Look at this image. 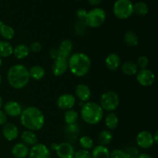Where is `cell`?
<instances>
[{"label":"cell","mask_w":158,"mask_h":158,"mask_svg":"<svg viewBox=\"0 0 158 158\" xmlns=\"http://www.w3.org/2000/svg\"><path fill=\"white\" fill-rule=\"evenodd\" d=\"M20 122L28 131L35 132L43 127L45 117L40 109L35 106H29L22 111L20 114Z\"/></svg>","instance_id":"6da1fadb"},{"label":"cell","mask_w":158,"mask_h":158,"mask_svg":"<svg viewBox=\"0 0 158 158\" xmlns=\"http://www.w3.org/2000/svg\"><path fill=\"white\" fill-rule=\"evenodd\" d=\"M7 80L9 85L14 89H23L30 80L29 69L22 64L13 65L8 70Z\"/></svg>","instance_id":"7a4b0ae2"},{"label":"cell","mask_w":158,"mask_h":158,"mask_svg":"<svg viewBox=\"0 0 158 158\" xmlns=\"http://www.w3.org/2000/svg\"><path fill=\"white\" fill-rule=\"evenodd\" d=\"M68 66L74 76L78 77H84L90 69V58L83 52L74 53L68 60Z\"/></svg>","instance_id":"3957f363"},{"label":"cell","mask_w":158,"mask_h":158,"mask_svg":"<svg viewBox=\"0 0 158 158\" xmlns=\"http://www.w3.org/2000/svg\"><path fill=\"white\" fill-rule=\"evenodd\" d=\"M81 117L83 121L89 125L100 123L103 117V110L95 102H87L81 108Z\"/></svg>","instance_id":"277c9868"},{"label":"cell","mask_w":158,"mask_h":158,"mask_svg":"<svg viewBox=\"0 0 158 158\" xmlns=\"http://www.w3.org/2000/svg\"><path fill=\"white\" fill-rule=\"evenodd\" d=\"M114 15L120 19H127L134 14V4L131 0H117L113 7Z\"/></svg>","instance_id":"5b68a950"},{"label":"cell","mask_w":158,"mask_h":158,"mask_svg":"<svg viewBox=\"0 0 158 158\" xmlns=\"http://www.w3.org/2000/svg\"><path fill=\"white\" fill-rule=\"evenodd\" d=\"M106 19V12L101 8H95L87 12L84 23L90 28H98L103 24Z\"/></svg>","instance_id":"8992f818"},{"label":"cell","mask_w":158,"mask_h":158,"mask_svg":"<svg viewBox=\"0 0 158 158\" xmlns=\"http://www.w3.org/2000/svg\"><path fill=\"white\" fill-rule=\"evenodd\" d=\"M120 98L117 93L114 91L105 92L100 98V106L103 110L113 112L119 106Z\"/></svg>","instance_id":"52a82bcc"},{"label":"cell","mask_w":158,"mask_h":158,"mask_svg":"<svg viewBox=\"0 0 158 158\" xmlns=\"http://www.w3.org/2000/svg\"><path fill=\"white\" fill-rule=\"evenodd\" d=\"M51 148L56 152L59 158H73L75 154L74 148L67 142H63L60 144L54 143L51 145Z\"/></svg>","instance_id":"ba28073f"},{"label":"cell","mask_w":158,"mask_h":158,"mask_svg":"<svg viewBox=\"0 0 158 158\" xmlns=\"http://www.w3.org/2000/svg\"><path fill=\"white\" fill-rule=\"evenodd\" d=\"M136 75H137V80L139 84L144 87L152 86L155 81V76L151 69H140Z\"/></svg>","instance_id":"9c48e42d"},{"label":"cell","mask_w":158,"mask_h":158,"mask_svg":"<svg viewBox=\"0 0 158 158\" xmlns=\"http://www.w3.org/2000/svg\"><path fill=\"white\" fill-rule=\"evenodd\" d=\"M29 158H51V152L43 143H36L29 149Z\"/></svg>","instance_id":"30bf717a"},{"label":"cell","mask_w":158,"mask_h":158,"mask_svg":"<svg viewBox=\"0 0 158 158\" xmlns=\"http://www.w3.org/2000/svg\"><path fill=\"white\" fill-rule=\"evenodd\" d=\"M136 141L138 147L142 149H149L154 144L152 134L146 131H141L137 134Z\"/></svg>","instance_id":"8fae6325"},{"label":"cell","mask_w":158,"mask_h":158,"mask_svg":"<svg viewBox=\"0 0 158 158\" xmlns=\"http://www.w3.org/2000/svg\"><path fill=\"white\" fill-rule=\"evenodd\" d=\"M68 69H69V66H68L67 59L59 56L53 61L52 71L55 77H61L64 75Z\"/></svg>","instance_id":"7c38bea8"},{"label":"cell","mask_w":158,"mask_h":158,"mask_svg":"<svg viewBox=\"0 0 158 158\" xmlns=\"http://www.w3.org/2000/svg\"><path fill=\"white\" fill-rule=\"evenodd\" d=\"M75 103V97L69 94H63L57 100V106L60 110H68L72 109Z\"/></svg>","instance_id":"4fadbf2b"},{"label":"cell","mask_w":158,"mask_h":158,"mask_svg":"<svg viewBox=\"0 0 158 158\" xmlns=\"http://www.w3.org/2000/svg\"><path fill=\"white\" fill-rule=\"evenodd\" d=\"M22 111H23L22 106L18 102L10 100L5 103L4 112L7 116L11 117H18V116H20Z\"/></svg>","instance_id":"5bb4252c"},{"label":"cell","mask_w":158,"mask_h":158,"mask_svg":"<svg viewBox=\"0 0 158 158\" xmlns=\"http://www.w3.org/2000/svg\"><path fill=\"white\" fill-rule=\"evenodd\" d=\"M2 134L7 140L13 141L18 137L19 129L15 123H7L3 127Z\"/></svg>","instance_id":"9a60e30c"},{"label":"cell","mask_w":158,"mask_h":158,"mask_svg":"<svg viewBox=\"0 0 158 158\" xmlns=\"http://www.w3.org/2000/svg\"><path fill=\"white\" fill-rule=\"evenodd\" d=\"M75 93L77 98L83 103L87 102L91 97L90 89L89 88V86L83 83L77 85L75 89Z\"/></svg>","instance_id":"2e32d148"},{"label":"cell","mask_w":158,"mask_h":158,"mask_svg":"<svg viewBox=\"0 0 158 158\" xmlns=\"http://www.w3.org/2000/svg\"><path fill=\"white\" fill-rule=\"evenodd\" d=\"M29 148L23 143H15L12 148V154L15 158H26L29 156Z\"/></svg>","instance_id":"e0dca14e"},{"label":"cell","mask_w":158,"mask_h":158,"mask_svg":"<svg viewBox=\"0 0 158 158\" xmlns=\"http://www.w3.org/2000/svg\"><path fill=\"white\" fill-rule=\"evenodd\" d=\"M106 66L110 70L115 71L120 67L121 65V61L120 58L117 54L111 53L106 56V60H105Z\"/></svg>","instance_id":"ac0fdd59"},{"label":"cell","mask_w":158,"mask_h":158,"mask_svg":"<svg viewBox=\"0 0 158 158\" xmlns=\"http://www.w3.org/2000/svg\"><path fill=\"white\" fill-rule=\"evenodd\" d=\"M60 56L67 59L69 57L73 49V43L70 40H64L61 43L58 49Z\"/></svg>","instance_id":"d6986e66"},{"label":"cell","mask_w":158,"mask_h":158,"mask_svg":"<svg viewBox=\"0 0 158 158\" xmlns=\"http://www.w3.org/2000/svg\"><path fill=\"white\" fill-rule=\"evenodd\" d=\"M21 139L23 140V143L29 146H34L35 144L38 143V137L35 132L31 131H23L21 135Z\"/></svg>","instance_id":"ffe728a7"},{"label":"cell","mask_w":158,"mask_h":158,"mask_svg":"<svg viewBox=\"0 0 158 158\" xmlns=\"http://www.w3.org/2000/svg\"><path fill=\"white\" fill-rule=\"evenodd\" d=\"M138 66L137 63H134L133 61L128 60V61L124 62L121 65V70L123 74L127 76H134L137 74L138 72Z\"/></svg>","instance_id":"44dd1931"},{"label":"cell","mask_w":158,"mask_h":158,"mask_svg":"<svg viewBox=\"0 0 158 158\" xmlns=\"http://www.w3.org/2000/svg\"><path fill=\"white\" fill-rule=\"evenodd\" d=\"M0 35L6 41L11 40L15 36V30L12 26L0 21Z\"/></svg>","instance_id":"7402d4cb"},{"label":"cell","mask_w":158,"mask_h":158,"mask_svg":"<svg viewBox=\"0 0 158 158\" xmlns=\"http://www.w3.org/2000/svg\"><path fill=\"white\" fill-rule=\"evenodd\" d=\"M29 77L34 80H41L46 75V70L41 66H33L29 70Z\"/></svg>","instance_id":"603a6c76"},{"label":"cell","mask_w":158,"mask_h":158,"mask_svg":"<svg viewBox=\"0 0 158 158\" xmlns=\"http://www.w3.org/2000/svg\"><path fill=\"white\" fill-rule=\"evenodd\" d=\"M91 155L93 158H110V152L106 147L98 145L93 148Z\"/></svg>","instance_id":"cb8c5ba5"},{"label":"cell","mask_w":158,"mask_h":158,"mask_svg":"<svg viewBox=\"0 0 158 158\" xmlns=\"http://www.w3.org/2000/svg\"><path fill=\"white\" fill-rule=\"evenodd\" d=\"M29 46L25 44H19L13 48V55L18 60H23L27 57L29 54Z\"/></svg>","instance_id":"d4e9b609"},{"label":"cell","mask_w":158,"mask_h":158,"mask_svg":"<svg viewBox=\"0 0 158 158\" xmlns=\"http://www.w3.org/2000/svg\"><path fill=\"white\" fill-rule=\"evenodd\" d=\"M13 53V47L10 43L4 40H0V58H6Z\"/></svg>","instance_id":"484cf974"},{"label":"cell","mask_w":158,"mask_h":158,"mask_svg":"<svg viewBox=\"0 0 158 158\" xmlns=\"http://www.w3.org/2000/svg\"><path fill=\"white\" fill-rule=\"evenodd\" d=\"M112 140V133L107 130L101 131L97 137V142L99 143V145H102V146L106 147V145L110 144Z\"/></svg>","instance_id":"4316f807"},{"label":"cell","mask_w":158,"mask_h":158,"mask_svg":"<svg viewBox=\"0 0 158 158\" xmlns=\"http://www.w3.org/2000/svg\"><path fill=\"white\" fill-rule=\"evenodd\" d=\"M123 40H124L125 43L131 47L136 46L138 44L139 42L138 35H137V33L131 30L125 32L124 35H123Z\"/></svg>","instance_id":"83f0119b"},{"label":"cell","mask_w":158,"mask_h":158,"mask_svg":"<svg viewBox=\"0 0 158 158\" xmlns=\"http://www.w3.org/2000/svg\"><path fill=\"white\" fill-rule=\"evenodd\" d=\"M149 8L144 2H137L134 5V13L138 16H145L148 13Z\"/></svg>","instance_id":"f1b7e54d"},{"label":"cell","mask_w":158,"mask_h":158,"mask_svg":"<svg viewBox=\"0 0 158 158\" xmlns=\"http://www.w3.org/2000/svg\"><path fill=\"white\" fill-rule=\"evenodd\" d=\"M119 123V119L114 113L110 112L105 118V124L106 127L110 130H114L117 128Z\"/></svg>","instance_id":"f546056e"},{"label":"cell","mask_w":158,"mask_h":158,"mask_svg":"<svg viewBox=\"0 0 158 158\" xmlns=\"http://www.w3.org/2000/svg\"><path fill=\"white\" fill-rule=\"evenodd\" d=\"M78 113L75 110H68L65 112L64 120L66 124L73 125L75 123H77V120H78Z\"/></svg>","instance_id":"4dcf8cb0"},{"label":"cell","mask_w":158,"mask_h":158,"mask_svg":"<svg viewBox=\"0 0 158 158\" xmlns=\"http://www.w3.org/2000/svg\"><path fill=\"white\" fill-rule=\"evenodd\" d=\"M80 144L83 150L86 151L92 149L94 147V140L88 136H83L80 139Z\"/></svg>","instance_id":"1f68e13d"},{"label":"cell","mask_w":158,"mask_h":158,"mask_svg":"<svg viewBox=\"0 0 158 158\" xmlns=\"http://www.w3.org/2000/svg\"><path fill=\"white\" fill-rule=\"evenodd\" d=\"M137 66L140 68V69H147V67L149 65V60L146 56H140L138 59H137Z\"/></svg>","instance_id":"d6a6232c"},{"label":"cell","mask_w":158,"mask_h":158,"mask_svg":"<svg viewBox=\"0 0 158 158\" xmlns=\"http://www.w3.org/2000/svg\"><path fill=\"white\" fill-rule=\"evenodd\" d=\"M124 152L126 153L127 158H137L140 154L138 149L135 147H129Z\"/></svg>","instance_id":"836d02e7"},{"label":"cell","mask_w":158,"mask_h":158,"mask_svg":"<svg viewBox=\"0 0 158 158\" xmlns=\"http://www.w3.org/2000/svg\"><path fill=\"white\" fill-rule=\"evenodd\" d=\"M73 158H93L91 153L86 150H80L77 152H75Z\"/></svg>","instance_id":"e575fe53"},{"label":"cell","mask_w":158,"mask_h":158,"mask_svg":"<svg viewBox=\"0 0 158 158\" xmlns=\"http://www.w3.org/2000/svg\"><path fill=\"white\" fill-rule=\"evenodd\" d=\"M110 158H127L126 153L120 149H115L110 153Z\"/></svg>","instance_id":"d590c367"},{"label":"cell","mask_w":158,"mask_h":158,"mask_svg":"<svg viewBox=\"0 0 158 158\" xmlns=\"http://www.w3.org/2000/svg\"><path fill=\"white\" fill-rule=\"evenodd\" d=\"M29 51L32 52H35V53H37V52H40V51L42 50V46L41 43H39V42H34L32 44L29 46Z\"/></svg>","instance_id":"8d00e7d4"},{"label":"cell","mask_w":158,"mask_h":158,"mask_svg":"<svg viewBox=\"0 0 158 158\" xmlns=\"http://www.w3.org/2000/svg\"><path fill=\"white\" fill-rule=\"evenodd\" d=\"M86 14H87V11L84 9H80L79 10H77V18L80 20H82V21H84L85 18L86 16Z\"/></svg>","instance_id":"74e56055"},{"label":"cell","mask_w":158,"mask_h":158,"mask_svg":"<svg viewBox=\"0 0 158 158\" xmlns=\"http://www.w3.org/2000/svg\"><path fill=\"white\" fill-rule=\"evenodd\" d=\"M8 121V116L3 110H0V125L4 126Z\"/></svg>","instance_id":"f35d334b"},{"label":"cell","mask_w":158,"mask_h":158,"mask_svg":"<svg viewBox=\"0 0 158 158\" xmlns=\"http://www.w3.org/2000/svg\"><path fill=\"white\" fill-rule=\"evenodd\" d=\"M49 57L52 59V60H55L56 59L58 58L60 56L59 55V52H58V49H52L50 51H49Z\"/></svg>","instance_id":"ab89813d"},{"label":"cell","mask_w":158,"mask_h":158,"mask_svg":"<svg viewBox=\"0 0 158 158\" xmlns=\"http://www.w3.org/2000/svg\"><path fill=\"white\" fill-rule=\"evenodd\" d=\"M102 1H103V0H89V3L91 5V6H97V5L100 4Z\"/></svg>","instance_id":"60d3db41"},{"label":"cell","mask_w":158,"mask_h":158,"mask_svg":"<svg viewBox=\"0 0 158 158\" xmlns=\"http://www.w3.org/2000/svg\"><path fill=\"white\" fill-rule=\"evenodd\" d=\"M137 158H152V157L150 154H147V153H142V154H139Z\"/></svg>","instance_id":"b9f144b4"},{"label":"cell","mask_w":158,"mask_h":158,"mask_svg":"<svg viewBox=\"0 0 158 158\" xmlns=\"http://www.w3.org/2000/svg\"><path fill=\"white\" fill-rule=\"evenodd\" d=\"M157 137H158V132H157V131H156L155 134H154V135H153V138H154V143H156V144H157V143H158V138H157Z\"/></svg>","instance_id":"7bdbcfd3"},{"label":"cell","mask_w":158,"mask_h":158,"mask_svg":"<svg viewBox=\"0 0 158 158\" xmlns=\"http://www.w3.org/2000/svg\"><path fill=\"white\" fill-rule=\"evenodd\" d=\"M2 105H3L2 98V97H1V96H0V110H1L2 107Z\"/></svg>","instance_id":"ee69618b"},{"label":"cell","mask_w":158,"mask_h":158,"mask_svg":"<svg viewBox=\"0 0 158 158\" xmlns=\"http://www.w3.org/2000/svg\"><path fill=\"white\" fill-rule=\"evenodd\" d=\"M2 59L0 58V67L2 66Z\"/></svg>","instance_id":"f6af8a7d"},{"label":"cell","mask_w":158,"mask_h":158,"mask_svg":"<svg viewBox=\"0 0 158 158\" xmlns=\"http://www.w3.org/2000/svg\"><path fill=\"white\" fill-rule=\"evenodd\" d=\"M1 83H2V77L1 75H0V85H1Z\"/></svg>","instance_id":"bcb514c9"},{"label":"cell","mask_w":158,"mask_h":158,"mask_svg":"<svg viewBox=\"0 0 158 158\" xmlns=\"http://www.w3.org/2000/svg\"><path fill=\"white\" fill-rule=\"evenodd\" d=\"M78 1H80V0H78Z\"/></svg>","instance_id":"7dc6e473"}]
</instances>
